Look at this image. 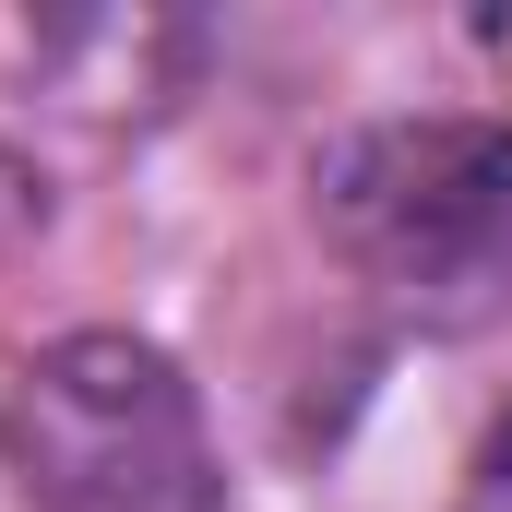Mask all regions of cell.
Segmentation results:
<instances>
[{
    "label": "cell",
    "mask_w": 512,
    "mask_h": 512,
    "mask_svg": "<svg viewBox=\"0 0 512 512\" xmlns=\"http://www.w3.org/2000/svg\"><path fill=\"white\" fill-rule=\"evenodd\" d=\"M334 251L429 334L512 322V120H370L322 155Z\"/></svg>",
    "instance_id": "1"
},
{
    "label": "cell",
    "mask_w": 512,
    "mask_h": 512,
    "mask_svg": "<svg viewBox=\"0 0 512 512\" xmlns=\"http://www.w3.org/2000/svg\"><path fill=\"white\" fill-rule=\"evenodd\" d=\"M0 465L36 512H215L203 393L143 334H60L0 393Z\"/></svg>",
    "instance_id": "2"
},
{
    "label": "cell",
    "mask_w": 512,
    "mask_h": 512,
    "mask_svg": "<svg viewBox=\"0 0 512 512\" xmlns=\"http://www.w3.org/2000/svg\"><path fill=\"white\" fill-rule=\"evenodd\" d=\"M453 512H512V405L477 429V453H465V489H453Z\"/></svg>",
    "instance_id": "3"
}]
</instances>
